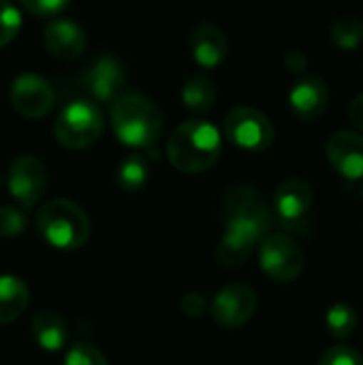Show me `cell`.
<instances>
[{
    "instance_id": "1",
    "label": "cell",
    "mask_w": 363,
    "mask_h": 365,
    "mask_svg": "<svg viewBox=\"0 0 363 365\" xmlns=\"http://www.w3.org/2000/svg\"><path fill=\"white\" fill-rule=\"evenodd\" d=\"M220 130L208 120L182 122L167 141L169 163L182 173H203L212 169L220 156Z\"/></svg>"
},
{
    "instance_id": "2",
    "label": "cell",
    "mask_w": 363,
    "mask_h": 365,
    "mask_svg": "<svg viewBox=\"0 0 363 365\" xmlns=\"http://www.w3.org/2000/svg\"><path fill=\"white\" fill-rule=\"evenodd\" d=\"M111 126L120 143L152 148L163 133V113L148 96L126 92L111 103Z\"/></svg>"
},
{
    "instance_id": "3",
    "label": "cell",
    "mask_w": 363,
    "mask_h": 365,
    "mask_svg": "<svg viewBox=\"0 0 363 365\" xmlns=\"http://www.w3.org/2000/svg\"><path fill=\"white\" fill-rule=\"evenodd\" d=\"M36 229L58 250H77L90 237V218L81 205L68 199H51L36 214Z\"/></svg>"
},
{
    "instance_id": "4",
    "label": "cell",
    "mask_w": 363,
    "mask_h": 365,
    "mask_svg": "<svg viewBox=\"0 0 363 365\" xmlns=\"http://www.w3.org/2000/svg\"><path fill=\"white\" fill-rule=\"evenodd\" d=\"M103 126V113L94 103L75 101L58 113L53 122V135L60 145L68 150H83L98 141Z\"/></svg>"
},
{
    "instance_id": "5",
    "label": "cell",
    "mask_w": 363,
    "mask_h": 365,
    "mask_svg": "<svg viewBox=\"0 0 363 365\" xmlns=\"http://www.w3.org/2000/svg\"><path fill=\"white\" fill-rule=\"evenodd\" d=\"M261 269L276 282H293L304 272V252L300 244L287 233H270L259 248Z\"/></svg>"
},
{
    "instance_id": "6",
    "label": "cell",
    "mask_w": 363,
    "mask_h": 365,
    "mask_svg": "<svg viewBox=\"0 0 363 365\" xmlns=\"http://www.w3.org/2000/svg\"><path fill=\"white\" fill-rule=\"evenodd\" d=\"M227 139L246 152H263L274 141V126L265 113L252 107H235L225 120Z\"/></svg>"
},
{
    "instance_id": "7",
    "label": "cell",
    "mask_w": 363,
    "mask_h": 365,
    "mask_svg": "<svg viewBox=\"0 0 363 365\" xmlns=\"http://www.w3.org/2000/svg\"><path fill=\"white\" fill-rule=\"evenodd\" d=\"M225 225L248 227L261 235L272 227V210L252 186H231L223 203Z\"/></svg>"
},
{
    "instance_id": "8",
    "label": "cell",
    "mask_w": 363,
    "mask_h": 365,
    "mask_svg": "<svg viewBox=\"0 0 363 365\" xmlns=\"http://www.w3.org/2000/svg\"><path fill=\"white\" fill-rule=\"evenodd\" d=\"M257 304L259 302H257L255 289H250L244 282H233L216 293L210 310H212V317L216 323L233 329V327L246 325L255 317Z\"/></svg>"
},
{
    "instance_id": "9",
    "label": "cell",
    "mask_w": 363,
    "mask_h": 365,
    "mask_svg": "<svg viewBox=\"0 0 363 365\" xmlns=\"http://www.w3.org/2000/svg\"><path fill=\"white\" fill-rule=\"evenodd\" d=\"M6 182H9L11 195L24 207H32L39 203V199L43 197L47 188V167L36 156H30V154L17 156L9 167Z\"/></svg>"
},
{
    "instance_id": "10",
    "label": "cell",
    "mask_w": 363,
    "mask_h": 365,
    "mask_svg": "<svg viewBox=\"0 0 363 365\" xmlns=\"http://www.w3.org/2000/svg\"><path fill=\"white\" fill-rule=\"evenodd\" d=\"M11 103L17 113L36 120L47 115L53 107V90L47 79L32 73H24L15 77L11 86Z\"/></svg>"
},
{
    "instance_id": "11",
    "label": "cell",
    "mask_w": 363,
    "mask_h": 365,
    "mask_svg": "<svg viewBox=\"0 0 363 365\" xmlns=\"http://www.w3.org/2000/svg\"><path fill=\"white\" fill-rule=\"evenodd\" d=\"M327 160L344 180H363V135L355 130L334 133L327 141Z\"/></svg>"
},
{
    "instance_id": "12",
    "label": "cell",
    "mask_w": 363,
    "mask_h": 365,
    "mask_svg": "<svg viewBox=\"0 0 363 365\" xmlns=\"http://www.w3.org/2000/svg\"><path fill=\"white\" fill-rule=\"evenodd\" d=\"M312 203H315V190L302 178H291L282 182L274 195V210L287 227L300 225L312 210Z\"/></svg>"
},
{
    "instance_id": "13",
    "label": "cell",
    "mask_w": 363,
    "mask_h": 365,
    "mask_svg": "<svg viewBox=\"0 0 363 365\" xmlns=\"http://www.w3.org/2000/svg\"><path fill=\"white\" fill-rule=\"evenodd\" d=\"M86 88L98 103H113L120 94H124L126 75L122 64L111 56H101L83 77Z\"/></svg>"
},
{
    "instance_id": "14",
    "label": "cell",
    "mask_w": 363,
    "mask_h": 365,
    "mask_svg": "<svg viewBox=\"0 0 363 365\" xmlns=\"http://www.w3.org/2000/svg\"><path fill=\"white\" fill-rule=\"evenodd\" d=\"M289 105L300 120L312 122L325 113L329 105V88L321 77H302L289 92Z\"/></svg>"
},
{
    "instance_id": "15",
    "label": "cell",
    "mask_w": 363,
    "mask_h": 365,
    "mask_svg": "<svg viewBox=\"0 0 363 365\" xmlns=\"http://www.w3.org/2000/svg\"><path fill=\"white\" fill-rule=\"evenodd\" d=\"M188 43H190V53H193L195 62L203 68L218 66L227 58V51H229L225 32L210 21L197 24L190 32Z\"/></svg>"
},
{
    "instance_id": "16",
    "label": "cell",
    "mask_w": 363,
    "mask_h": 365,
    "mask_svg": "<svg viewBox=\"0 0 363 365\" xmlns=\"http://www.w3.org/2000/svg\"><path fill=\"white\" fill-rule=\"evenodd\" d=\"M225 227H227V231L216 248V259L225 267H240L250 259L257 242L263 235L248 227H240V225H225Z\"/></svg>"
},
{
    "instance_id": "17",
    "label": "cell",
    "mask_w": 363,
    "mask_h": 365,
    "mask_svg": "<svg viewBox=\"0 0 363 365\" xmlns=\"http://www.w3.org/2000/svg\"><path fill=\"white\" fill-rule=\"evenodd\" d=\"M86 34L83 30L68 19H53L45 28V47L51 56L60 60H75L86 49Z\"/></svg>"
},
{
    "instance_id": "18",
    "label": "cell",
    "mask_w": 363,
    "mask_h": 365,
    "mask_svg": "<svg viewBox=\"0 0 363 365\" xmlns=\"http://www.w3.org/2000/svg\"><path fill=\"white\" fill-rule=\"evenodd\" d=\"M30 302V291L26 282L17 276H0V325L19 319Z\"/></svg>"
},
{
    "instance_id": "19",
    "label": "cell",
    "mask_w": 363,
    "mask_h": 365,
    "mask_svg": "<svg viewBox=\"0 0 363 365\" xmlns=\"http://www.w3.org/2000/svg\"><path fill=\"white\" fill-rule=\"evenodd\" d=\"M32 336L36 344L45 351H60L66 342V323L53 310H41L32 319Z\"/></svg>"
},
{
    "instance_id": "20",
    "label": "cell",
    "mask_w": 363,
    "mask_h": 365,
    "mask_svg": "<svg viewBox=\"0 0 363 365\" xmlns=\"http://www.w3.org/2000/svg\"><path fill=\"white\" fill-rule=\"evenodd\" d=\"M182 101L184 107L195 111V113H205L214 107L216 103V88L214 81L205 75H193L182 90Z\"/></svg>"
},
{
    "instance_id": "21",
    "label": "cell",
    "mask_w": 363,
    "mask_h": 365,
    "mask_svg": "<svg viewBox=\"0 0 363 365\" xmlns=\"http://www.w3.org/2000/svg\"><path fill=\"white\" fill-rule=\"evenodd\" d=\"M148 175H150V160H148V156H143L139 152L128 154L118 167V184L131 192L141 190L148 182Z\"/></svg>"
},
{
    "instance_id": "22",
    "label": "cell",
    "mask_w": 363,
    "mask_h": 365,
    "mask_svg": "<svg viewBox=\"0 0 363 365\" xmlns=\"http://www.w3.org/2000/svg\"><path fill=\"white\" fill-rule=\"evenodd\" d=\"M332 43L344 51L357 49L363 43V21L355 15L338 17L332 24Z\"/></svg>"
},
{
    "instance_id": "23",
    "label": "cell",
    "mask_w": 363,
    "mask_h": 365,
    "mask_svg": "<svg viewBox=\"0 0 363 365\" xmlns=\"http://www.w3.org/2000/svg\"><path fill=\"white\" fill-rule=\"evenodd\" d=\"M325 325L334 338H349L357 327V312L349 304H336L327 310Z\"/></svg>"
},
{
    "instance_id": "24",
    "label": "cell",
    "mask_w": 363,
    "mask_h": 365,
    "mask_svg": "<svg viewBox=\"0 0 363 365\" xmlns=\"http://www.w3.org/2000/svg\"><path fill=\"white\" fill-rule=\"evenodd\" d=\"M21 28V15L9 0H0V47L11 43Z\"/></svg>"
},
{
    "instance_id": "25",
    "label": "cell",
    "mask_w": 363,
    "mask_h": 365,
    "mask_svg": "<svg viewBox=\"0 0 363 365\" xmlns=\"http://www.w3.org/2000/svg\"><path fill=\"white\" fill-rule=\"evenodd\" d=\"M64 365H109V364H107L105 355H103L96 346L88 344V342H77V344H73V346L68 349L66 359H64Z\"/></svg>"
},
{
    "instance_id": "26",
    "label": "cell",
    "mask_w": 363,
    "mask_h": 365,
    "mask_svg": "<svg viewBox=\"0 0 363 365\" xmlns=\"http://www.w3.org/2000/svg\"><path fill=\"white\" fill-rule=\"evenodd\" d=\"M24 231H26V214L13 205H2L0 207V235L15 237Z\"/></svg>"
},
{
    "instance_id": "27",
    "label": "cell",
    "mask_w": 363,
    "mask_h": 365,
    "mask_svg": "<svg viewBox=\"0 0 363 365\" xmlns=\"http://www.w3.org/2000/svg\"><path fill=\"white\" fill-rule=\"evenodd\" d=\"M319 365H363V357L355 349H349V346H332V349H327L321 355Z\"/></svg>"
},
{
    "instance_id": "28",
    "label": "cell",
    "mask_w": 363,
    "mask_h": 365,
    "mask_svg": "<svg viewBox=\"0 0 363 365\" xmlns=\"http://www.w3.org/2000/svg\"><path fill=\"white\" fill-rule=\"evenodd\" d=\"M24 4L26 11H30L32 15L39 17H47V15H56L58 11H62L66 6L68 0H19Z\"/></svg>"
},
{
    "instance_id": "29",
    "label": "cell",
    "mask_w": 363,
    "mask_h": 365,
    "mask_svg": "<svg viewBox=\"0 0 363 365\" xmlns=\"http://www.w3.org/2000/svg\"><path fill=\"white\" fill-rule=\"evenodd\" d=\"M182 310H184V314H186V317L199 319V317H203V314H205V310H208V302H205V297H203V295H199V293H190V295H186V297L182 299Z\"/></svg>"
},
{
    "instance_id": "30",
    "label": "cell",
    "mask_w": 363,
    "mask_h": 365,
    "mask_svg": "<svg viewBox=\"0 0 363 365\" xmlns=\"http://www.w3.org/2000/svg\"><path fill=\"white\" fill-rule=\"evenodd\" d=\"M349 120L353 122L355 128L363 130V94L355 96L349 105Z\"/></svg>"
},
{
    "instance_id": "31",
    "label": "cell",
    "mask_w": 363,
    "mask_h": 365,
    "mask_svg": "<svg viewBox=\"0 0 363 365\" xmlns=\"http://www.w3.org/2000/svg\"><path fill=\"white\" fill-rule=\"evenodd\" d=\"M306 56L302 53V51H297V49H293V51H289L287 53V58H285V64L289 66V71H293V73H300V71H304L306 68Z\"/></svg>"
},
{
    "instance_id": "32",
    "label": "cell",
    "mask_w": 363,
    "mask_h": 365,
    "mask_svg": "<svg viewBox=\"0 0 363 365\" xmlns=\"http://www.w3.org/2000/svg\"><path fill=\"white\" fill-rule=\"evenodd\" d=\"M362 197H363V188H362Z\"/></svg>"
}]
</instances>
